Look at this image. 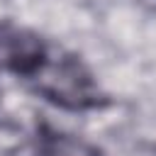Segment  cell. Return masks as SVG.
<instances>
[{
    "mask_svg": "<svg viewBox=\"0 0 156 156\" xmlns=\"http://www.w3.org/2000/svg\"><path fill=\"white\" fill-rule=\"evenodd\" d=\"M37 80L46 95H54L66 105L85 98V80L71 63H44L37 73Z\"/></svg>",
    "mask_w": 156,
    "mask_h": 156,
    "instance_id": "6da1fadb",
    "label": "cell"
},
{
    "mask_svg": "<svg viewBox=\"0 0 156 156\" xmlns=\"http://www.w3.org/2000/svg\"><path fill=\"white\" fill-rule=\"evenodd\" d=\"M41 156H98V151L78 136L56 134V136L46 139V144L41 149Z\"/></svg>",
    "mask_w": 156,
    "mask_h": 156,
    "instance_id": "7a4b0ae2",
    "label": "cell"
},
{
    "mask_svg": "<svg viewBox=\"0 0 156 156\" xmlns=\"http://www.w3.org/2000/svg\"><path fill=\"white\" fill-rule=\"evenodd\" d=\"M22 146V132L7 122H0V154H12Z\"/></svg>",
    "mask_w": 156,
    "mask_h": 156,
    "instance_id": "3957f363",
    "label": "cell"
},
{
    "mask_svg": "<svg viewBox=\"0 0 156 156\" xmlns=\"http://www.w3.org/2000/svg\"><path fill=\"white\" fill-rule=\"evenodd\" d=\"M112 156H156V144H146V141L124 144V146H119Z\"/></svg>",
    "mask_w": 156,
    "mask_h": 156,
    "instance_id": "277c9868",
    "label": "cell"
}]
</instances>
